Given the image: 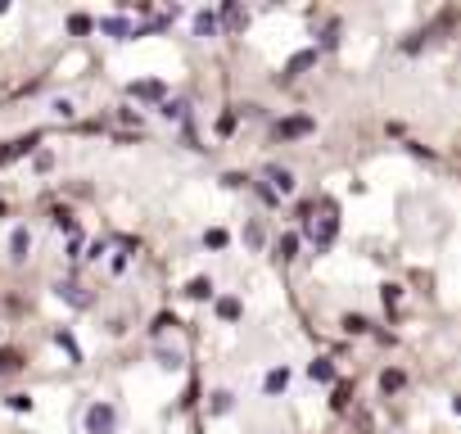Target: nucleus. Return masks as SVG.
Masks as SVG:
<instances>
[{"label": "nucleus", "instance_id": "4468645a", "mask_svg": "<svg viewBox=\"0 0 461 434\" xmlns=\"http://www.w3.org/2000/svg\"><path fill=\"white\" fill-rule=\"evenodd\" d=\"M91 27H95V19H91V14H68V32H91Z\"/></svg>", "mask_w": 461, "mask_h": 434}, {"label": "nucleus", "instance_id": "a878e982", "mask_svg": "<svg viewBox=\"0 0 461 434\" xmlns=\"http://www.w3.org/2000/svg\"><path fill=\"white\" fill-rule=\"evenodd\" d=\"M344 326H348V330H353V335H362V330H371V326H366L362 317H348V321H344Z\"/></svg>", "mask_w": 461, "mask_h": 434}, {"label": "nucleus", "instance_id": "4be33fe9", "mask_svg": "<svg viewBox=\"0 0 461 434\" xmlns=\"http://www.w3.org/2000/svg\"><path fill=\"white\" fill-rule=\"evenodd\" d=\"M226 240H231V236H226V231H208V236H204V244H208V249H222V244H226Z\"/></svg>", "mask_w": 461, "mask_h": 434}, {"label": "nucleus", "instance_id": "dca6fc26", "mask_svg": "<svg viewBox=\"0 0 461 434\" xmlns=\"http://www.w3.org/2000/svg\"><path fill=\"white\" fill-rule=\"evenodd\" d=\"M222 23L240 27V23H245V10H240V5H222Z\"/></svg>", "mask_w": 461, "mask_h": 434}, {"label": "nucleus", "instance_id": "f257e3e1", "mask_svg": "<svg viewBox=\"0 0 461 434\" xmlns=\"http://www.w3.org/2000/svg\"><path fill=\"white\" fill-rule=\"evenodd\" d=\"M86 434H113L118 430V407H113V402H91V407H86Z\"/></svg>", "mask_w": 461, "mask_h": 434}, {"label": "nucleus", "instance_id": "5701e85b", "mask_svg": "<svg viewBox=\"0 0 461 434\" xmlns=\"http://www.w3.org/2000/svg\"><path fill=\"white\" fill-rule=\"evenodd\" d=\"M10 407L14 412H32V398L27 393H10Z\"/></svg>", "mask_w": 461, "mask_h": 434}, {"label": "nucleus", "instance_id": "f03ea898", "mask_svg": "<svg viewBox=\"0 0 461 434\" xmlns=\"http://www.w3.org/2000/svg\"><path fill=\"white\" fill-rule=\"evenodd\" d=\"M262 176L271 181V190H276V195H290L294 185H299V181H294V172H290V168H280V163H267V168H262Z\"/></svg>", "mask_w": 461, "mask_h": 434}, {"label": "nucleus", "instance_id": "7ed1b4c3", "mask_svg": "<svg viewBox=\"0 0 461 434\" xmlns=\"http://www.w3.org/2000/svg\"><path fill=\"white\" fill-rule=\"evenodd\" d=\"M308 231H312V244L326 253V249H330V240H335V231H339V217L330 213V217H322V222H312Z\"/></svg>", "mask_w": 461, "mask_h": 434}, {"label": "nucleus", "instance_id": "a211bd4d", "mask_svg": "<svg viewBox=\"0 0 461 434\" xmlns=\"http://www.w3.org/2000/svg\"><path fill=\"white\" fill-rule=\"evenodd\" d=\"M217 312H222L226 321H236V317H240V299H222V304H217Z\"/></svg>", "mask_w": 461, "mask_h": 434}, {"label": "nucleus", "instance_id": "412c9836", "mask_svg": "<svg viewBox=\"0 0 461 434\" xmlns=\"http://www.w3.org/2000/svg\"><path fill=\"white\" fill-rule=\"evenodd\" d=\"M231 402H236L231 393H226V389H217V393H213V412H231Z\"/></svg>", "mask_w": 461, "mask_h": 434}, {"label": "nucleus", "instance_id": "6ab92c4d", "mask_svg": "<svg viewBox=\"0 0 461 434\" xmlns=\"http://www.w3.org/2000/svg\"><path fill=\"white\" fill-rule=\"evenodd\" d=\"M14 367H23V362H19V353H10V348H0V376H5V371H14Z\"/></svg>", "mask_w": 461, "mask_h": 434}, {"label": "nucleus", "instance_id": "c85d7f7f", "mask_svg": "<svg viewBox=\"0 0 461 434\" xmlns=\"http://www.w3.org/2000/svg\"><path fill=\"white\" fill-rule=\"evenodd\" d=\"M0 213H5V204H0Z\"/></svg>", "mask_w": 461, "mask_h": 434}, {"label": "nucleus", "instance_id": "423d86ee", "mask_svg": "<svg viewBox=\"0 0 461 434\" xmlns=\"http://www.w3.org/2000/svg\"><path fill=\"white\" fill-rule=\"evenodd\" d=\"M131 95H140V100H163L168 95V87H163V82H131Z\"/></svg>", "mask_w": 461, "mask_h": 434}, {"label": "nucleus", "instance_id": "f3484780", "mask_svg": "<svg viewBox=\"0 0 461 434\" xmlns=\"http://www.w3.org/2000/svg\"><path fill=\"white\" fill-rule=\"evenodd\" d=\"M163 118H185V100H163Z\"/></svg>", "mask_w": 461, "mask_h": 434}, {"label": "nucleus", "instance_id": "39448f33", "mask_svg": "<svg viewBox=\"0 0 461 434\" xmlns=\"http://www.w3.org/2000/svg\"><path fill=\"white\" fill-rule=\"evenodd\" d=\"M27 249H32V231H27V227H14V236H10V258L23 262V258H27Z\"/></svg>", "mask_w": 461, "mask_h": 434}, {"label": "nucleus", "instance_id": "20e7f679", "mask_svg": "<svg viewBox=\"0 0 461 434\" xmlns=\"http://www.w3.org/2000/svg\"><path fill=\"white\" fill-rule=\"evenodd\" d=\"M312 127H317V122H312L308 113H299V118H280L276 122V136H280V141H290V136H308Z\"/></svg>", "mask_w": 461, "mask_h": 434}, {"label": "nucleus", "instance_id": "9b49d317", "mask_svg": "<svg viewBox=\"0 0 461 434\" xmlns=\"http://www.w3.org/2000/svg\"><path fill=\"white\" fill-rule=\"evenodd\" d=\"M308 376H312V380H322V385H326V380H335V367H330V358H317V362L308 367Z\"/></svg>", "mask_w": 461, "mask_h": 434}, {"label": "nucleus", "instance_id": "bb28decb", "mask_svg": "<svg viewBox=\"0 0 461 434\" xmlns=\"http://www.w3.org/2000/svg\"><path fill=\"white\" fill-rule=\"evenodd\" d=\"M457 412H461V398H457Z\"/></svg>", "mask_w": 461, "mask_h": 434}, {"label": "nucleus", "instance_id": "aec40b11", "mask_svg": "<svg viewBox=\"0 0 461 434\" xmlns=\"http://www.w3.org/2000/svg\"><path fill=\"white\" fill-rule=\"evenodd\" d=\"M312 59H317V50H303V54H294V59H290V73H299V68H308Z\"/></svg>", "mask_w": 461, "mask_h": 434}, {"label": "nucleus", "instance_id": "6e6552de", "mask_svg": "<svg viewBox=\"0 0 461 434\" xmlns=\"http://www.w3.org/2000/svg\"><path fill=\"white\" fill-rule=\"evenodd\" d=\"M285 385H290V367H276V371H267V380H262V389H267V393H280Z\"/></svg>", "mask_w": 461, "mask_h": 434}, {"label": "nucleus", "instance_id": "393cba45", "mask_svg": "<svg viewBox=\"0 0 461 434\" xmlns=\"http://www.w3.org/2000/svg\"><path fill=\"white\" fill-rule=\"evenodd\" d=\"M50 108H54V113H59V118H73V100H54Z\"/></svg>", "mask_w": 461, "mask_h": 434}, {"label": "nucleus", "instance_id": "b1692460", "mask_svg": "<svg viewBox=\"0 0 461 434\" xmlns=\"http://www.w3.org/2000/svg\"><path fill=\"white\" fill-rule=\"evenodd\" d=\"M231 131H236V113H222L217 118V136H231Z\"/></svg>", "mask_w": 461, "mask_h": 434}, {"label": "nucleus", "instance_id": "ddd939ff", "mask_svg": "<svg viewBox=\"0 0 461 434\" xmlns=\"http://www.w3.org/2000/svg\"><path fill=\"white\" fill-rule=\"evenodd\" d=\"M100 27H104L109 36H131V23L127 19H100Z\"/></svg>", "mask_w": 461, "mask_h": 434}, {"label": "nucleus", "instance_id": "0eeeda50", "mask_svg": "<svg viewBox=\"0 0 461 434\" xmlns=\"http://www.w3.org/2000/svg\"><path fill=\"white\" fill-rule=\"evenodd\" d=\"M36 141H41L36 131H32V136H19V141H10V145H5V154H0V159H19V154H27Z\"/></svg>", "mask_w": 461, "mask_h": 434}, {"label": "nucleus", "instance_id": "2eb2a0df", "mask_svg": "<svg viewBox=\"0 0 461 434\" xmlns=\"http://www.w3.org/2000/svg\"><path fill=\"white\" fill-rule=\"evenodd\" d=\"M276 249H280V258H294V253H299V236H294V231H290V236H280Z\"/></svg>", "mask_w": 461, "mask_h": 434}, {"label": "nucleus", "instance_id": "1a4fd4ad", "mask_svg": "<svg viewBox=\"0 0 461 434\" xmlns=\"http://www.w3.org/2000/svg\"><path fill=\"white\" fill-rule=\"evenodd\" d=\"M194 32H199V36H217V14L213 10H199V14H194Z\"/></svg>", "mask_w": 461, "mask_h": 434}, {"label": "nucleus", "instance_id": "f8f14e48", "mask_svg": "<svg viewBox=\"0 0 461 434\" xmlns=\"http://www.w3.org/2000/svg\"><path fill=\"white\" fill-rule=\"evenodd\" d=\"M185 294H190V299H208V294H213V281H208V276H194V281L185 285Z\"/></svg>", "mask_w": 461, "mask_h": 434}, {"label": "nucleus", "instance_id": "cd10ccee", "mask_svg": "<svg viewBox=\"0 0 461 434\" xmlns=\"http://www.w3.org/2000/svg\"><path fill=\"white\" fill-rule=\"evenodd\" d=\"M0 14H5V5H0Z\"/></svg>", "mask_w": 461, "mask_h": 434}, {"label": "nucleus", "instance_id": "9d476101", "mask_svg": "<svg viewBox=\"0 0 461 434\" xmlns=\"http://www.w3.org/2000/svg\"><path fill=\"white\" fill-rule=\"evenodd\" d=\"M403 385H407V376H403V371H398V367H389L385 376H380V393H398V389H403Z\"/></svg>", "mask_w": 461, "mask_h": 434}]
</instances>
